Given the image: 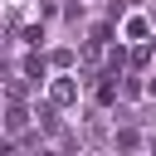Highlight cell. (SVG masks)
<instances>
[{
  "instance_id": "1",
  "label": "cell",
  "mask_w": 156,
  "mask_h": 156,
  "mask_svg": "<svg viewBox=\"0 0 156 156\" xmlns=\"http://www.w3.org/2000/svg\"><path fill=\"white\" fill-rule=\"evenodd\" d=\"M73 93H78L73 83H54V102H73Z\"/></svg>"
}]
</instances>
